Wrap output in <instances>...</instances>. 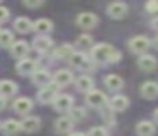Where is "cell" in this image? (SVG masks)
I'll list each match as a JSON object with an SVG mask.
<instances>
[{
    "instance_id": "cell-28",
    "label": "cell",
    "mask_w": 158,
    "mask_h": 136,
    "mask_svg": "<svg viewBox=\"0 0 158 136\" xmlns=\"http://www.w3.org/2000/svg\"><path fill=\"white\" fill-rule=\"evenodd\" d=\"M14 44V34L10 31H0V48H9Z\"/></svg>"
},
{
    "instance_id": "cell-6",
    "label": "cell",
    "mask_w": 158,
    "mask_h": 136,
    "mask_svg": "<svg viewBox=\"0 0 158 136\" xmlns=\"http://www.w3.org/2000/svg\"><path fill=\"white\" fill-rule=\"evenodd\" d=\"M127 14V5L123 2H112L107 5V15H110L112 19H123Z\"/></svg>"
},
{
    "instance_id": "cell-7",
    "label": "cell",
    "mask_w": 158,
    "mask_h": 136,
    "mask_svg": "<svg viewBox=\"0 0 158 136\" xmlns=\"http://www.w3.org/2000/svg\"><path fill=\"white\" fill-rule=\"evenodd\" d=\"M53 105H55L56 111L63 112V111H70V109L73 107V99L70 97V95L66 94H60L55 97V100H53Z\"/></svg>"
},
{
    "instance_id": "cell-29",
    "label": "cell",
    "mask_w": 158,
    "mask_h": 136,
    "mask_svg": "<svg viewBox=\"0 0 158 136\" xmlns=\"http://www.w3.org/2000/svg\"><path fill=\"white\" fill-rule=\"evenodd\" d=\"M68 112H70L68 117L72 119V121H78V119L85 117V109H83V107H72Z\"/></svg>"
},
{
    "instance_id": "cell-14",
    "label": "cell",
    "mask_w": 158,
    "mask_h": 136,
    "mask_svg": "<svg viewBox=\"0 0 158 136\" xmlns=\"http://www.w3.org/2000/svg\"><path fill=\"white\" fill-rule=\"evenodd\" d=\"M32 109V100L27 97H19L17 100L14 102V111L17 114H22V116H27V112Z\"/></svg>"
},
{
    "instance_id": "cell-11",
    "label": "cell",
    "mask_w": 158,
    "mask_h": 136,
    "mask_svg": "<svg viewBox=\"0 0 158 136\" xmlns=\"http://www.w3.org/2000/svg\"><path fill=\"white\" fill-rule=\"evenodd\" d=\"M21 128L24 129L26 133H36L41 128V119H39L38 116H27L24 121H21Z\"/></svg>"
},
{
    "instance_id": "cell-33",
    "label": "cell",
    "mask_w": 158,
    "mask_h": 136,
    "mask_svg": "<svg viewBox=\"0 0 158 136\" xmlns=\"http://www.w3.org/2000/svg\"><path fill=\"white\" fill-rule=\"evenodd\" d=\"M9 9L7 7H4V5H0V22H5V20L9 19Z\"/></svg>"
},
{
    "instance_id": "cell-9",
    "label": "cell",
    "mask_w": 158,
    "mask_h": 136,
    "mask_svg": "<svg viewBox=\"0 0 158 136\" xmlns=\"http://www.w3.org/2000/svg\"><path fill=\"white\" fill-rule=\"evenodd\" d=\"M38 70V65H36L34 60H29V58H22L21 61L17 63V71L19 75H32L34 71Z\"/></svg>"
},
{
    "instance_id": "cell-18",
    "label": "cell",
    "mask_w": 158,
    "mask_h": 136,
    "mask_svg": "<svg viewBox=\"0 0 158 136\" xmlns=\"http://www.w3.org/2000/svg\"><path fill=\"white\" fill-rule=\"evenodd\" d=\"M106 87L112 92H117L124 87V80L119 77V75L112 73V75H107L106 77Z\"/></svg>"
},
{
    "instance_id": "cell-4",
    "label": "cell",
    "mask_w": 158,
    "mask_h": 136,
    "mask_svg": "<svg viewBox=\"0 0 158 136\" xmlns=\"http://www.w3.org/2000/svg\"><path fill=\"white\" fill-rule=\"evenodd\" d=\"M87 104L90 107H95V109H102L104 105H107V97L104 92L100 90H90L87 94Z\"/></svg>"
},
{
    "instance_id": "cell-36",
    "label": "cell",
    "mask_w": 158,
    "mask_h": 136,
    "mask_svg": "<svg viewBox=\"0 0 158 136\" xmlns=\"http://www.w3.org/2000/svg\"><path fill=\"white\" fill-rule=\"evenodd\" d=\"M4 109H5V97L0 95V111H4Z\"/></svg>"
},
{
    "instance_id": "cell-40",
    "label": "cell",
    "mask_w": 158,
    "mask_h": 136,
    "mask_svg": "<svg viewBox=\"0 0 158 136\" xmlns=\"http://www.w3.org/2000/svg\"><path fill=\"white\" fill-rule=\"evenodd\" d=\"M68 136H87V134H83V133H72V134H68Z\"/></svg>"
},
{
    "instance_id": "cell-5",
    "label": "cell",
    "mask_w": 158,
    "mask_h": 136,
    "mask_svg": "<svg viewBox=\"0 0 158 136\" xmlns=\"http://www.w3.org/2000/svg\"><path fill=\"white\" fill-rule=\"evenodd\" d=\"M97 22H99V19H97V15L92 12H82L77 17V24H78L82 29H92V27L97 26Z\"/></svg>"
},
{
    "instance_id": "cell-13",
    "label": "cell",
    "mask_w": 158,
    "mask_h": 136,
    "mask_svg": "<svg viewBox=\"0 0 158 136\" xmlns=\"http://www.w3.org/2000/svg\"><path fill=\"white\" fill-rule=\"evenodd\" d=\"M144 99H156L158 97V83L156 82H144L139 88Z\"/></svg>"
},
{
    "instance_id": "cell-31",
    "label": "cell",
    "mask_w": 158,
    "mask_h": 136,
    "mask_svg": "<svg viewBox=\"0 0 158 136\" xmlns=\"http://www.w3.org/2000/svg\"><path fill=\"white\" fill-rule=\"evenodd\" d=\"M100 112H102V117L106 119V121H110V122H114V116H112V109H109L107 105H104L102 109H100Z\"/></svg>"
},
{
    "instance_id": "cell-23",
    "label": "cell",
    "mask_w": 158,
    "mask_h": 136,
    "mask_svg": "<svg viewBox=\"0 0 158 136\" xmlns=\"http://www.w3.org/2000/svg\"><path fill=\"white\" fill-rule=\"evenodd\" d=\"M2 129H4L5 134H17L19 131H21V121H17V119H7V121H4V124H2Z\"/></svg>"
},
{
    "instance_id": "cell-39",
    "label": "cell",
    "mask_w": 158,
    "mask_h": 136,
    "mask_svg": "<svg viewBox=\"0 0 158 136\" xmlns=\"http://www.w3.org/2000/svg\"><path fill=\"white\" fill-rule=\"evenodd\" d=\"M153 46H155V48H156V49H158V36H156V37H155V39H153Z\"/></svg>"
},
{
    "instance_id": "cell-12",
    "label": "cell",
    "mask_w": 158,
    "mask_h": 136,
    "mask_svg": "<svg viewBox=\"0 0 158 136\" xmlns=\"http://www.w3.org/2000/svg\"><path fill=\"white\" fill-rule=\"evenodd\" d=\"M55 95H56V87L48 85V87H43L41 90L38 92V100L41 102V104H49V102L55 100Z\"/></svg>"
},
{
    "instance_id": "cell-22",
    "label": "cell",
    "mask_w": 158,
    "mask_h": 136,
    "mask_svg": "<svg viewBox=\"0 0 158 136\" xmlns=\"http://www.w3.org/2000/svg\"><path fill=\"white\" fill-rule=\"evenodd\" d=\"M17 92V85L12 80H2L0 82V95L2 97H12Z\"/></svg>"
},
{
    "instance_id": "cell-3",
    "label": "cell",
    "mask_w": 158,
    "mask_h": 136,
    "mask_svg": "<svg viewBox=\"0 0 158 136\" xmlns=\"http://www.w3.org/2000/svg\"><path fill=\"white\" fill-rule=\"evenodd\" d=\"M148 48H150V39L146 36H134L129 41V49L134 54H146Z\"/></svg>"
},
{
    "instance_id": "cell-27",
    "label": "cell",
    "mask_w": 158,
    "mask_h": 136,
    "mask_svg": "<svg viewBox=\"0 0 158 136\" xmlns=\"http://www.w3.org/2000/svg\"><path fill=\"white\" fill-rule=\"evenodd\" d=\"M73 53V48L70 46V44H61V46H58L55 49V54L53 56L55 58H70Z\"/></svg>"
},
{
    "instance_id": "cell-25",
    "label": "cell",
    "mask_w": 158,
    "mask_h": 136,
    "mask_svg": "<svg viewBox=\"0 0 158 136\" xmlns=\"http://www.w3.org/2000/svg\"><path fill=\"white\" fill-rule=\"evenodd\" d=\"M136 133L139 136H151L155 133V124L150 121H139L136 126Z\"/></svg>"
},
{
    "instance_id": "cell-37",
    "label": "cell",
    "mask_w": 158,
    "mask_h": 136,
    "mask_svg": "<svg viewBox=\"0 0 158 136\" xmlns=\"http://www.w3.org/2000/svg\"><path fill=\"white\" fill-rule=\"evenodd\" d=\"M151 27H153V29H156V31H158V17H155V19L151 20Z\"/></svg>"
},
{
    "instance_id": "cell-30",
    "label": "cell",
    "mask_w": 158,
    "mask_h": 136,
    "mask_svg": "<svg viewBox=\"0 0 158 136\" xmlns=\"http://www.w3.org/2000/svg\"><path fill=\"white\" fill-rule=\"evenodd\" d=\"M89 136H107V129L102 126H94V128H90Z\"/></svg>"
},
{
    "instance_id": "cell-20",
    "label": "cell",
    "mask_w": 158,
    "mask_h": 136,
    "mask_svg": "<svg viewBox=\"0 0 158 136\" xmlns=\"http://www.w3.org/2000/svg\"><path fill=\"white\" fill-rule=\"evenodd\" d=\"M75 85H77V88H78L80 92H87V94H89L90 90H94V80L89 77V75L78 77L77 82H75Z\"/></svg>"
},
{
    "instance_id": "cell-21",
    "label": "cell",
    "mask_w": 158,
    "mask_h": 136,
    "mask_svg": "<svg viewBox=\"0 0 158 136\" xmlns=\"http://www.w3.org/2000/svg\"><path fill=\"white\" fill-rule=\"evenodd\" d=\"M10 51L15 58H24L26 54L29 53V44L26 43V41H15L10 46Z\"/></svg>"
},
{
    "instance_id": "cell-35",
    "label": "cell",
    "mask_w": 158,
    "mask_h": 136,
    "mask_svg": "<svg viewBox=\"0 0 158 136\" xmlns=\"http://www.w3.org/2000/svg\"><path fill=\"white\" fill-rule=\"evenodd\" d=\"M146 10L150 14H158V2H148L146 3Z\"/></svg>"
},
{
    "instance_id": "cell-15",
    "label": "cell",
    "mask_w": 158,
    "mask_h": 136,
    "mask_svg": "<svg viewBox=\"0 0 158 136\" xmlns=\"http://www.w3.org/2000/svg\"><path fill=\"white\" fill-rule=\"evenodd\" d=\"M53 80H55L56 87H65V85L72 83L73 75H72V71H70V70H60V71H56V73H55Z\"/></svg>"
},
{
    "instance_id": "cell-10",
    "label": "cell",
    "mask_w": 158,
    "mask_h": 136,
    "mask_svg": "<svg viewBox=\"0 0 158 136\" xmlns=\"http://www.w3.org/2000/svg\"><path fill=\"white\" fill-rule=\"evenodd\" d=\"M138 66L143 71H153L155 68L158 66V61H156V58L151 56V54H141L139 60H138Z\"/></svg>"
},
{
    "instance_id": "cell-16",
    "label": "cell",
    "mask_w": 158,
    "mask_h": 136,
    "mask_svg": "<svg viewBox=\"0 0 158 136\" xmlns=\"http://www.w3.org/2000/svg\"><path fill=\"white\" fill-rule=\"evenodd\" d=\"M32 29H34L39 36H44V34H48L53 31V22L49 19H38L36 22H32Z\"/></svg>"
},
{
    "instance_id": "cell-8",
    "label": "cell",
    "mask_w": 158,
    "mask_h": 136,
    "mask_svg": "<svg viewBox=\"0 0 158 136\" xmlns=\"http://www.w3.org/2000/svg\"><path fill=\"white\" fill-rule=\"evenodd\" d=\"M31 77H32V83H34V85H39L41 88H43V87H48V85L51 83V80H53L48 70H39V68L31 75Z\"/></svg>"
},
{
    "instance_id": "cell-2",
    "label": "cell",
    "mask_w": 158,
    "mask_h": 136,
    "mask_svg": "<svg viewBox=\"0 0 158 136\" xmlns=\"http://www.w3.org/2000/svg\"><path fill=\"white\" fill-rule=\"evenodd\" d=\"M70 65L75 68H83V70H94V61L87 56L85 53H75L73 51L72 56L68 58Z\"/></svg>"
},
{
    "instance_id": "cell-32",
    "label": "cell",
    "mask_w": 158,
    "mask_h": 136,
    "mask_svg": "<svg viewBox=\"0 0 158 136\" xmlns=\"http://www.w3.org/2000/svg\"><path fill=\"white\" fill-rule=\"evenodd\" d=\"M78 44L80 46H92V36H89V34L80 36L78 37Z\"/></svg>"
},
{
    "instance_id": "cell-19",
    "label": "cell",
    "mask_w": 158,
    "mask_h": 136,
    "mask_svg": "<svg viewBox=\"0 0 158 136\" xmlns=\"http://www.w3.org/2000/svg\"><path fill=\"white\" fill-rule=\"evenodd\" d=\"M72 128H73V121L68 116H61V117H58L55 121L56 133H68V131H72Z\"/></svg>"
},
{
    "instance_id": "cell-24",
    "label": "cell",
    "mask_w": 158,
    "mask_h": 136,
    "mask_svg": "<svg viewBox=\"0 0 158 136\" xmlns=\"http://www.w3.org/2000/svg\"><path fill=\"white\" fill-rule=\"evenodd\" d=\"M14 27H15L17 32L26 34V32H29V31H32V22L27 19V17H19V19H15Z\"/></svg>"
},
{
    "instance_id": "cell-34",
    "label": "cell",
    "mask_w": 158,
    "mask_h": 136,
    "mask_svg": "<svg viewBox=\"0 0 158 136\" xmlns=\"http://www.w3.org/2000/svg\"><path fill=\"white\" fill-rule=\"evenodd\" d=\"M26 7H31V9H36V7L43 5V0H24Z\"/></svg>"
},
{
    "instance_id": "cell-17",
    "label": "cell",
    "mask_w": 158,
    "mask_h": 136,
    "mask_svg": "<svg viewBox=\"0 0 158 136\" xmlns=\"http://www.w3.org/2000/svg\"><path fill=\"white\" fill-rule=\"evenodd\" d=\"M107 104L110 105L112 111H126L127 105H129V99L126 95H114Z\"/></svg>"
},
{
    "instance_id": "cell-26",
    "label": "cell",
    "mask_w": 158,
    "mask_h": 136,
    "mask_svg": "<svg viewBox=\"0 0 158 136\" xmlns=\"http://www.w3.org/2000/svg\"><path fill=\"white\" fill-rule=\"evenodd\" d=\"M51 44H53V41L49 39L48 36H38L34 39V48L39 51V53H46V51L51 48Z\"/></svg>"
},
{
    "instance_id": "cell-1",
    "label": "cell",
    "mask_w": 158,
    "mask_h": 136,
    "mask_svg": "<svg viewBox=\"0 0 158 136\" xmlns=\"http://www.w3.org/2000/svg\"><path fill=\"white\" fill-rule=\"evenodd\" d=\"M114 53H116V49L110 44H95L90 51V60L94 63H110V58Z\"/></svg>"
},
{
    "instance_id": "cell-38",
    "label": "cell",
    "mask_w": 158,
    "mask_h": 136,
    "mask_svg": "<svg viewBox=\"0 0 158 136\" xmlns=\"http://www.w3.org/2000/svg\"><path fill=\"white\" fill-rule=\"evenodd\" d=\"M153 119L158 122V109H155V112H153Z\"/></svg>"
}]
</instances>
